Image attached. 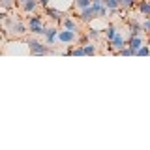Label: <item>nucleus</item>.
<instances>
[{
	"label": "nucleus",
	"instance_id": "17",
	"mask_svg": "<svg viewBox=\"0 0 150 150\" xmlns=\"http://www.w3.org/2000/svg\"><path fill=\"white\" fill-rule=\"evenodd\" d=\"M137 6V0H120V8L126 9V11H129V9H133Z\"/></svg>",
	"mask_w": 150,
	"mask_h": 150
},
{
	"label": "nucleus",
	"instance_id": "15",
	"mask_svg": "<svg viewBox=\"0 0 150 150\" xmlns=\"http://www.w3.org/2000/svg\"><path fill=\"white\" fill-rule=\"evenodd\" d=\"M116 32H118V28H116L115 25H107L105 28H103V34H105V40H107V41H109L111 38L116 34Z\"/></svg>",
	"mask_w": 150,
	"mask_h": 150
},
{
	"label": "nucleus",
	"instance_id": "19",
	"mask_svg": "<svg viewBox=\"0 0 150 150\" xmlns=\"http://www.w3.org/2000/svg\"><path fill=\"white\" fill-rule=\"evenodd\" d=\"M141 32L143 34L150 32V17H143V21H141Z\"/></svg>",
	"mask_w": 150,
	"mask_h": 150
},
{
	"label": "nucleus",
	"instance_id": "11",
	"mask_svg": "<svg viewBox=\"0 0 150 150\" xmlns=\"http://www.w3.org/2000/svg\"><path fill=\"white\" fill-rule=\"evenodd\" d=\"M56 32H58V28L53 26V28H47L45 34H43V40L47 45H54L56 43Z\"/></svg>",
	"mask_w": 150,
	"mask_h": 150
},
{
	"label": "nucleus",
	"instance_id": "12",
	"mask_svg": "<svg viewBox=\"0 0 150 150\" xmlns=\"http://www.w3.org/2000/svg\"><path fill=\"white\" fill-rule=\"evenodd\" d=\"M40 25H45L43 17L38 15V13H28V17H26V28L28 26H40Z\"/></svg>",
	"mask_w": 150,
	"mask_h": 150
},
{
	"label": "nucleus",
	"instance_id": "14",
	"mask_svg": "<svg viewBox=\"0 0 150 150\" xmlns=\"http://www.w3.org/2000/svg\"><path fill=\"white\" fill-rule=\"evenodd\" d=\"M81 47H83V54H84V56H92V54H96V53H98V45H96V43H92L90 40H88L86 43H83Z\"/></svg>",
	"mask_w": 150,
	"mask_h": 150
},
{
	"label": "nucleus",
	"instance_id": "20",
	"mask_svg": "<svg viewBox=\"0 0 150 150\" xmlns=\"http://www.w3.org/2000/svg\"><path fill=\"white\" fill-rule=\"evenodd\" d=\"M90 6V0H73V8L77 9H83V8H88Z\"/></svg>",
	"mask_w": 150,
	"mask_h": 150
},
{
	"label": "nucleus",
	"instance_id": "22",
	"mask_svg": "<svg viewBox=\"0 0 150 150\" xmlns=\"http://www.w3.org/2000/svg\"><path fill=\"white\" fill-rule=\"evenodd\" d=\"M135 56H148V45H146V41H144V43L135 51Z\"/></svg>",
	"mask_w": 150,
	"mask_h": 150
},
{
	"label": "nucleus",
	"instance_id": "10",
	"mask_svg": "<svg viewBox=\"0 0 150 150\" xmlns=\"http://www.w3.org/2000/svg\"><path fill=\"white\" fill-rule=\"evenodd\" d=\"M40 8V4H38V0H25V2L21 4V9L23 13H36V9Z\"/></svg>",
	"mask_w": 150,
	"mask_h": 150
},
{
	"label": "nucleus",
	"instance_id": "2",
	"mask_svg": "<svg viewBox=\"0 0 150 150\" xmlns=\"http://www.w3.org/2000/svg\"><path fill=\"white\" fill-rule=\"evenodd\" d=\"M26 45H28V49H30V53L32 54H36V56H43V54H49V45L47 43H41L40 40H36V38H26Z\"/></svg>",
	"mask_w": 150,
	"mask_h": 150
},
{
	"label": "nucleus",
	"instance_id": "21",
	"mask_svg": "<svg viewBox=\"0 0 150 150\" xmlns=\"http://www.w3.org/2000/svg\"><path fill=\"white\" fill-rule=\"evenodd\" d=\"M13 6H15V2H13V0H0V8L6 9V11H11Z\"/></svg>",
	"mask_w": 150,
	"mask_h": 150
},
{
	"label": "nucleus",
	"instance_id": "9",
	"mask_svg": "<svg viewBox=\"0 0 150 150\" xmlns=\"http://www.w3.org/2000/svg\"><path fill=\"white\" fill-rule=\"evenodd\" d=\"M143 32H141V23L139 19H129L128 23V36H141Z\"/></svg>",
	"mask_w": 150,
	"mask_h": 150
},
{
	"label": "nucleus",
	"instance_id": "13",
	"mask_svg": "<svg viewBox=\"0 0 150 150\" xmlns=\"http://www.w3.org/2000/svg\"><path fill=\"white\" fill-rule=\"evenodd\" d=\"M137 9L141 17H150V2L148 0H137Z\"/></svg>",
	"mask_w": 150,
	"mask_h": 150
},
{
	"label": "nucleus",
	"instance_id": "3",
	"mask_svg": "<svg viewBox=\"0 0 150 150\" xmlns=\"http://www.w3.org/2000/svg\"><path fill=\"white\" fill-rule=\"evenodd\" d=\"M122 47H126V38L122 36L120 32H116V34L107 41V49H109L111 53H118Z\"/></svg>",
	"mask_w": 150,
	"mask_h": 150
},
{
	"label": "nucleus",
	"instance_id": "16",
	"mask_svg": "<svg viewBox=\"0 0 150 150\" xmlns=\"http://www.w3.org/2000/svg\"><path fill=\"white\" fill-rule=\"evenodd\" d=\"M28 30H30L32 36H43L45 30H47V26H45V25H40V26H28Z\"/></svg>",
	"mask_w": 150,
	"mask_h": 150
},
{
	"label": "nucleus",
	"instance_id": "26",
	"mask_svg": "<svg viewBox=\"0 0 150 150\" xmlns=\"http://www.w3.org/2000/svg\"><path fill=\"white\" fill-rule=\"evenodd\" d=\"M118 6H120V0H118Z\"/></svg>",
	"mask_w": 150,
	"mask_h": 150
},
{
	"label": "nucleus",
	"instance_id": "18",
	"mask_svg": "<svg viewBox=\"0 0 150 150\" xmlns=\"http://www.w3.org/2000/svg\"><path fill=\"white\" fill-rule=\"evenodd\" d=\"M86 36H88V40H100L101 30H100V28H94V26H90V28H88V32H86Z\"/></svg>",
	"mask_w": 150,
	"mask_h": 150
},
{
	"label": "nucleus",
	"instance_id": "25",
	"mask_svg": "<svg viewBox=\"0 0 150 150\" xmlns=\"http://www.w3.org/2000/svg\"><path fill=\"white\" fill-rule=\"evenodd\" d=\"M13 2H15V4H23V2H25V0H13Z\"/></svg>",
	"mask_w": 150,
	"mask_h": 150
},
{
	"label": "nucleus",
	"instance_id": "24",
	"mask_svg": "<svg viewBox=\"0 0 150 150\" xmlns=\"http://www.w3.org/2000/svg\"><path fill=\"white\" fill-rule=\"evenodd\" d=\"M38 4H40V6H41V8H45V6H47V4H49V0H38Z\"/></svg>",
	"mask_w": 150,
	"mask_h": 150
},
{
	"label": "nucleus",
	"instance_id": "23",
	"mask_svg": "<svg viewBox=\"0 0 150 150\" xmlns=\"http://www.w3.org/2000/svg\"><path fill=\"white\" fill-rule=\"evenodd\" d=\"M71 56H84V54H83V47H81V45L73 47V51H71Z\"/></svg>",
	"mask_w": 150,
	"mask_h": 150
},
{
	"label": "nucleus",
	"instance_id": "7",
	"mask_svg": "<svg viewBox=\"0 0 150 150\" xmlns=\"http://www.w3.org/2000/svg\"><path fill=\"white\" fill-rule=\"evenodd\" d=\"M60 25H62V28H66V30H71V32H77L79 34V23L75 21L73 17H66L64 15V19L60 21Z\"/></svg>",
	"mask_w": 150,
	"mask_h": 150
},
{
	"label": "nucleus",
	"instance_id": "5",
	"mask_svg": "<svg viewBox=\"0 0 150 150\" xmlns=\"http://www.w3.org/2000/svg\"><path fill=\"white\" fill-rule=\"evenodd\" d=\"M77 19L81 23H86V25H90V23L96 19V11H94V8L92 6H88V8H83V9H79V15Z\"/></svg>",
	"mask_w": 150,
	"mask_h": 150
},
{
	"label": "nucleus",
	"instance_id": "6",
	"mask_svg": "<svg viewBox=\"0 0 150 150\" xmlns=\"http://www.w3.org/2000/svg\"><path fill=\"white\" fill-rule=\"evenodd\" d=\"M43 15L47 19H51V21H54V23H60L64 19L66 13L64 11H60V9H56V8H49V6H45L43 8Z\"/></svg>",
	"mask_w": 150,
	"mask_h": 150
},
{
	"label": "nucleus",
	"instance_id": "4",
	"mask_svg": "<svg viewBox=\"0 0 150 150\" xmlns=\"http://www.w3.org/2000/svg\"><path fill=\"white\" fill-rule=\"evenodd\" d=\"M75 40H77V32L66 30V28H62V30L58 28V32H56V41H58V43L69 45V43H75Z\"/></svg>",
	"mask_w": 150,
	"mask_h": 150
},
{
	"label": "nucleus",
	"instance_id": "8",
	"mask_svg": "<svg viewBox=\"0 0 150 150\" xmlns=\"http://www.w3.org/2000/svg\"><path fill=\"white\" fill-rule=\"evenodd\" d=\"M103 6L107 8V17H115L120 9L118 0H103Z\"/></svg>",
	"mask_w": 150,
	"mask_h": 150
},
{
	"label": "nucleus",
	"instance_id": "1",
	"mask_svg": "<svg viewBox=\"0 0 150 150\" xmlns=\"http://www.w3.org/2000/svg\"><path fill=\"white\" fill-rule=\"evenodd\" d=\"M4 23H6V30L9 36H15V38H21L25 36L28 32L26 28V23H23L21 19H13V17H6L4 19Z\"/></svg>",
	"mask_w": 150,
	"mask_h": 150
}]
</instances>
